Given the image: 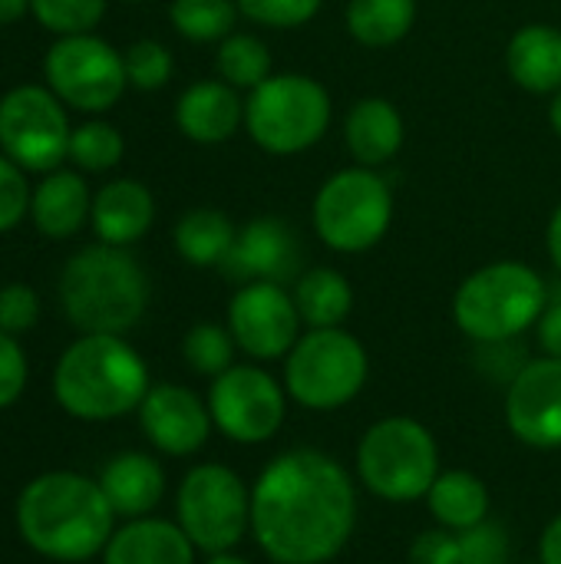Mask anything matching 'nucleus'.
I'll use <instances>...</instances> for the list:
<instances>
[{
    "instance_id": "obj_40",
    "label": "nucleus",
    "mask_w": 561,
    "mask_h": 564,
    "mask_svg": "<svg viewBox=\"0 0 561 564\" xmlns=\"http://www.w3.org/2000/svg\"><path fill=\"white\" fill-rule=\"evenodd\" d=\"M410 564H460V535L443 525L417 535L410 545Z\"/></svg>"
},
{
    "instance_id": "obj_36",
    "label": "nucleus",
    "mask_w": 561,
    "mask_h": 564,
    "mask_svg": "<svg viewBox=\"0 0 561 564\" xmlns=\"http://www.w3.org/2000/svg\"><path fill=\"white\" fill-rule=\"evenodd\" d=\"M33 188L26 172L0 152V235L13 231L23 218H30Z\"/></svg>"
},
{
    "instance_id": "obj_39",
    "label": "nucleus",
    "mask_w": 561,
    "mask_h": 564,
    "mask_svg": "<svg viewBox=\"0 0 561 564\" xmlns=\"http://www.w3.org/2000/svg\"><path fill=\"white\" fill-rule=\"evenodd\" d=\"M26 387V354L13 334L0 330V410L20 400Z\"/></svg>"
},
{
    "instance_id": "obj_21",
    "label": "nucleus",
    "mask_w": 561,
    "mask_h": 564,
    "mask_svg": "<svg viewBox=\"0 0 561 564\" xmlns=\"http://www.w3.org/2000/svg\"><path fill=\"white\" fill-rule=\"evenodd\" d=\"M407 139L400 109L384 96H364L350 106L344 119V145L357 165L380 169L387 165Z\"/></svg>"
},
{
    "instance_id": "obj_18",
    "label": "nucleus",
    "mask_w": 561,
    "mask_h": 564,
    "mask_svg": "<svg viewBox=\"0 0 561 564\" xmlns=\"http://www.w3.org/2000/svg\"><path fill=\"white\" fill-rule=\"evenodd\" d=\"M175 126L188 142L222 145L238 135L245 126V99L241 89L225 79H198L185 86L175 99Z\"/></svg>"
},
{
    "instance_id": "obj_2",
    "label": "nucleus",
    "mask_w": 561,
    "mask_h": 564,
    "mask_svg": "<svg viewBox=\"0 0 561 564\" xmlns=\"http://www.w3.org/2000/svg\"><path fill=\"white\" fill-rule=\"evenodd\" d=\"M112 506L99 482L76 473H46L17 499L23 542L53 562H86L112 539Z\"/></svg>"
},
{
    "instance_id": "obj_25",
    "label": "nucleus",
    "mask_w": 561,
    "mask_h": 564,
    "mask_svg": "<svg viewBox=\"0 0 561 564\" xmlns=\"http://www.w3.org/2000/svg\"><path fill=\"white\" fill-rule=\"evenodd\" d=\"M235 238H238L235 221L212 205L185 212L172 228V245L179 258L188 261L192 268H222Z\"/></svg>"
},
{
    "instance_id": "obj_34",
    "label": "nucleus",
    "mask_w": 561,
    "mask_h": 564,
    "mask_svg": "<svg viewBox=\"0 0 561 564\" xmlns=\"http://www.w3.org/2000/svg\"><path fill=\"white\" fill-rule=\"evenodd\" d=\"M122 63H126V76L132 89L142 93H155L162 86H169L172 73H175V59L172 50L159 40H136L122 50Z\"/></svg>"
},
{
    "instance_id": "obj_15",
    "label": "nucleus",
    "mask_w": 561,
    "mask_h": 564,
    "mask_svg": "<svg viewBox=\"0 0 561 564\" xmlns=\"http://www.w3.org/2000/svg\"><path fill=\"white\" fill-rule=\"evenodd\" d=\"M218 271L238 288L255 284V281L291 284L304 274L301 235L284 218L258 215L238 228V238Z\"/></svg>"
},
{
    "instance_id": "obj_13",
    "label": "nucleus",
    "mask_w": 561,
    "mask_h": 564,
    "mask_svg": "<svg viewBox=\"0 0 561 564\" xmlns=\"http://www.w3.org/2000/svg\"><path fill=\"white\" fill-rule=\"evenodd\" d=\"M281 383L261 367H231L208 390L212 423L235 443H268L284 423Z\"/></svg>"
},
{
    "instance_id": "obj_27",
    "label": "nucleus",
    "mask_w": 561,
    "mask_h": 564,
    "mask_svg": "<svg viewBox=\"0 0 561 564\" xmlns=\"http://www.w3.org/2000/svg\"><path fill=\"white\" fill-rule=\"evenodd\" d=\"M433 519L450 532H466L489 516V489L479 476L466 469L440 473L433 489L427 492Z\"/></svg>"
},
{
    "instance_id": "obj_28",
    "label": "nucleus",
    "mask_w": 561,
    "mask_h": 564,
    "mask_svg": "<svg viewBox=\"0 0 561 564\" xmlns=\"http://www.w3.org/2000/svg\"><path fill=\"white\" fill-rule=\"evenodd\" d=\"M347 33L370 50L397 46L417 23V0H347Z\"/></svg>"
},
{
    "instance_id": "obj_35",
    "label": "nucleus",
    "mask_w": 561,
    "mask_h": 564,
    "mask_svg": "<svg viewBox=\"0 0 561 564\" xmlns=\"http://www.w3.org/2000/svg\"><path fill=\"white\" fill-rule=\"evenodd\" d=\"M235 3H238L241 17L258 23V26L298 30L321 13L324 0H235Z\"/></svg>"
},
{
    "instance_id": "obj_32",
    "label": "nucleus",
    "mask_w": 561,
    "mask_h": 564,
    "mask_svg": "<svg viewBox=\"0 0 561 564\" xmlns=\"http://www.w3.org/2000/svg\"><path fill=\"white\" fill-rule=\"evenodd\" d=\"M235 350H238V344H235L231 330L228 327H218V324H208V321L205 324H195L185 334V340H182L185 364L195 373L212 377V380L235 367Z\"/></svg>"
},
{
    "instance_id": "obj_38",
    "label": "nucleus",
    "mask_w": 561,
    "mask_h": 564,
    "mask_svg": "<svg viewBox=\"0 0 561 564\" xmlns=\"http://www.w3.org/2000/svg\"><path fill=\"white\" fill-rule=\"evenodd\" d=\"M40 321V297L30 284H7L0 288V330L3 334H26Z\"/></svg>"
},
{
    "instance_id": "obj_14",
    "label": "nucleus",
    "mask_w": 561,
    "mask_h": 564,
    "mask_svg": "<svg viewBox=\"0 0 561 564\" xmlns=\"http://www.w3.org/2000/svg\"><path fill=\"white\" fill-rule=\"evenodd\" d=\"M228 330L255 360H278L288 357L301 337V314L294 294L284 284H241L228 304Z\"/></svg>"
},
{
    "instance_id": "obj_37",
    "label": "nucleus",
    "mask_w": 561,
    "mask_h": 564,
    "mask_svg": "<svg viewBox=\"0 0 561 564\" xmlns=\"http://www.w3.org/2000/svg\"><path fill=\"white\" fill-rule=\"evenodd\" d=\"M509 562V535L496 522H479L460 532V564H506Z\"/></svg>"
},
{
    "instance_id": "obj_23",
    "label": "nucleus",
    "mask_w": 561,
    "mask_h": 564,
    "mask_svg": "<svg viewBox=\"0 0 561 564\" xmlns=\"http://www.w3.org/2000/svg\"><path fill=\"white\" fill-rule=\"evenodd\" d=\"M106 564H195V545L182 525L162 519H132L112 532Z\"/></svg>"
},
{
    "instance_id": "obj_46",
    "label": "nucleus",
    "mask_w": 561,
    "mask_h": 564,
    "mask_svg": "<svg viewBox=\"0 0 561 564\" xmlns=\"http://www.w3.org/2000/svg\"><path fill=\"white\" fill-rule=\"evenodd\" d=\"M208 564H251L245 562V558H238V555H231V552H218V555H212Z\"/></svg>"
},
{
    "instance_id": "obj_16",
    "label": "nucleus",
    "mask_w": 561,
    "mask_h": 564,
    "mask_svg": "<svg viewBox=\"0 0 561 564\" xmlns=\"http://www.w3.org/2000/svg\"><path fill=\"white\" fill-rule=\"evenodd\" d=\"M506 420L516 440L536 449H561V360H529L506 393Z\"/></svg>"
},
{
    "instance_id": "obj_11",
    "label": "nucleus",
    "mask_w": 561,
    "mask_h": 564,
    "mask_svg": "<svg viewBox=\"0 0 561 564\" xmlns=\"http://www.w3.org/2000/svg\"><path fill=\"white\" fill-rule=\"evenodd\" d=\"M69 116L50 86L23 83L0 96V152L23 172H56L69 159Z\"/></svg>"
},
{
    "instance_id": "obj_29",
    "label": "nucleus",
    "mask_w": 561,
    "mask_h": 564,
    "mask_svg": "<svg viewBox=\"0 0 561 564\" xmlns=\"http://www.w3.org/2000/svg\"><path fill=\"white\" fill-rule=\"evenodd\" d=\"M271 50L258 33H231L218 43L215 53V69L218 79H225L235 89H255L271 76Z\"/></svg>"
},
{
    "instance_id": "obj_5",
    "label": "nucleus",
    "mask_w": 561,
    "mask_h": 564,
    "mask_svg": "<svg viewBox=\"0 0 561 564\" xmlns=\"http://www.w3.org/2000/svg\"><path fill=\"white\" fill-rule=\"evenodd\" d=\"M549 304V284L526 261H493L473 271L456 297L453 321L476 344L519 340L539 324Z\"/></svg>"
},
{
    "instance_id": "obj_10",
    "label": "nucleus",
    "mask_w": 561,
    "mask_h": 564,
    "mask_svg": "<svg viewBox=\"0 0 561 564\" xmlns=\"http://www.w3.org/2000/svg\"><path fill=\"white\" fill-rule=\"evenodd\" d=\"M43 79L56 99L79 112H109L129 89L122 50L96 33L56 36L43 56Z\"/></svg>"
},
{
    "instance_id": "obj_33",
    "label": "nucleus",
    "mask_w": 561,
    "mask_h": 564,
    "mask_svg": "<svg viewBox=\"0 0 561 564\" xmlns=\"http://www.w3.org/2000/svg\"><path fill=\"white\" fill-rule=\"evenodd\" d=\"M109 0H30V13L36 23L56 36L93 33L106 17Z\"/></svg>"
},
{
    "instance_id": "obj_43",
    "label": "nucleus",
    "mask_w": 561,
    "mask_h": 564,
    "mask_svg": "<svg viewBox=\"0 0 561 564\" xmlns=\"http://www.w3.org/2000/svg\"><path fill=\"white\" fill-rule=\"evenodd\" d=\"M546 248H549V258H552L555 271L561 274V205L552 212V218H549V228H546Z\"/></svg>"
},
{
    "instance_id": "obj_44",
    "label": "nucleus",
    "mask_w": 561,
    "mask_h": 564,
    "mask_svg": "<svg viewBox=\"0 0 561 564\" xmlns=\"http://www.w3.org/2000/svg\"><path fill=\"white\" fill-rule=\"evenodd\" d=\"M30 13V0H0V26H10Z\"/></svg>"
},
{
    "instance_id": "obj_20",
    "label": "nucleus",
    "mask_w": 561,
    "mask_h": 564,
    "mask_svg": "<svg viewBox=\"0 0 561 564\" xmlns=\"http://www.w3.org/2000/svg\"><path fill=\"white\" fill-rule=\"evenodd\" d=\"M93 215V192L79 172L56 169L33 185L30 198V221L43 238L63 241L73 238Z\"/></svg>"
},
{
    "instance_id": "obj_6",
    "label": "nucleus",
    "mask_w": 561,
    "mask_h": 564,
    "mask_svg": "<svg viewBox=\"0 0 561 564\" xmlns=\"http://www.w3.org/2000/svg\"><path fill=\"white\" fill-rule=\"evenodd\" d=\"M331 116V93L308 73H271L245 99V132L268 155L308 152L324 139Z\"/></svg>"
},
{
    "instance_id": "obj_45",
    "label": "nucleus",
    "mask_w": 561,
    "mask_h": 564,
    "mask_svg": "<svg viewBox=\"0 0 561 564\" xmlns=\"http://www.w3.org/2000/svg\"><path fill=\"white\" fill-rule=\"evenodd\" d=\"M549 126H552V132L561 139V89L552 96V102H549Z\"/></svg>"
},
{
    "instance_id": "obj_19",
    "label": "nucleus",
    "mask_w": 561,
    "mask_h": 564,
    "mask_svg": "<svg viewBox=\"0 0 561 564\" xmlns=\"http://www.w3.org/2000/svg\"><path fill=\"white\" fill-rule=\"evenodd\" d=\"M93 231L103 245L129 248L155 221V198L139 178H112L93 195Z\"/></svg>"
},
{
    "instance_id": "obj_17",
    "label": "nucleus",
    "mask_w": 561,
    "mask_h": 564,
    "mask_svg": "<svg viewBox=\"0 0 561 564\" xmlns=\"http://www.w3.org/2000/svg\"><path fill=\"white\" fill-rule=\"evenodd\" d=\"M139 420L155 449L169 456H192L205 446L212 433V410L185 387L159 383L149 387Z\"/></svg>"
},
{
    "instance_id": "obj_9",
    "label": "nucleus",
    "mask_w": 561,
    "mask_h": 564,
    "mask_svg": "<svg viewBox=\"0 0 561 564\" xmlns=\"http://www.w3.org/2000/svg\"><path fill=\"white\" fill-rule=\"evenodd\" d=\"M370 360L364 344L341 330H308L284 357V390L308 410H341L367 383Z\"/></svg>"
},
{
    "instance_id": "obj_1",
    "label": "nucleus",
    "mask_w": 561,
    "mask_h": 564,
    "mask_svg": "<svg viewBox=\"0 0 561 564\" xmlns=\"http://www.w3.org/2000/svg\"><path fill=\"white\" fill-rule=\"evenodd\" d=\"M357 522V492L337 459L291 449L268 463L251 489V532L278 564L331 562Z\"/></svg>"
},
{
    "instance_id": "obj_24",
    "label": "nucleus",
    "mask_w": 561,
    "mask_h": 564,
    "mask_svg": "<svg viewBox=\"0 0 561 564\" xmlns=\"http://www.w3.org/2000/svg\"><path fill=\"white\" fill-rule=\"evenodd\" d=\"M99 486L116 516L139 519L159 506V499L165 492V473L145 453H122L103 469Z\"/></svg>"
},
{
    "instance_id": "obj_3",
    "label": "nucleus",
    "mask_w": 561,
    "mask_h": 564,
    "mask_svg": "<svg viewBox=\"0 0 561 564\" xmlns=\"http://www.w3.org/2000/svg\"><path fill=\"white\" fill-rule=\"evenodd\" d=\"M53 393L69 416L103 423L142 406L149 370L119 334H83L63 350L53 370Z\"/></svg>"
},
{
    "instance_id": "obj_7",
    "label": "nucleus",
    "mask_w": 561,
    "mask_h": 564,
    "mask_svg": "<svg viewBox=\"0 0 561 564\" xmlns=\"http://www.w3.org/2000/svg\"><path fill=\"white\" fill-rule=\"evenodd\" d=\"M311 218L331 251L364 254L380 245L393 225V188L377 169H341L317 188Z\"/></svg>"
},
{
    "instance_id": "obj_4",
    "label": "nucleus",
    "mask_w": 561,
    "mask_h": 564,
    "mask_svg": "<svg viewBox=\"0 0 561 564\" xmlns=\"http://www.w3.org/2000/svg\"><path fill=\"white\" fill-rule=\"evenodd\" d=\"M60 307L83 334H126L149 307V278L129 248H79L60 271Z\"/></svg>"
},
{
    "instance_id": "obj_41",
    "label": "nucleus",
    "mask_w": 561,
    "mask_h": 564,
    "mask_svg": "<svg viewBox=\"0 0 561 564\" xmlns=\"http://www.w3.org/2000/svg\"><path fill=\"white\" fill-rule=\"evenodd\" d=\"M536 330H539V347L546 350V357H559L561 360V294L559 297L549 294V304H546Z\"/></svg>"
},
{
    "instance_id": "obj_22",
    "label": "nucleus",
    "mask_w": 561,
    "mask_h": 564,
    "mask_svg": "<svg viewBox=\"0 0 561 564\" xmlns=\"http://www.w3.org/2000/svg\"><path fill=\"white\" fill-rule=\"evenodd\" d=\"M506 73L532 96L561 89V30L552 23H526L506 43Z\"/></svg>"
},
{
    "instance_id": "obj_12",
    "label": "nucleus",
    "mask_w": 561,
    "mask_h": 564,
    "mask_svg": "<svg viewBox=\"0 0 561 564\" xmlns=\"http://www.w3.org/2000/svg\"><path fill=\"white\" fill-rule=\"evenodd\" d=\"M179 525L195 549L231 552L251 529V492L228 466H195L179 489Z\"/></svg>"
},
{
    "instance_id": "obj_26",
    "label": "nucleus",
    "mask_w": 561,
    "mask_h": 564,
    "mask_svg": "<svg viewBox=\"0 0 561 564\" xmlns=\"http://www.w3.org/2000/svg\"><path fill=\"white\" fill-rule=\"evenodd\" d=\"M294 304L311 330L341 327L354 307V288L337 268H308L294 281Z\"/></svg>"
},
{
    "instance_id": "obj_30",
    "label": "nucleus",
    "mask_w": 561,
    "mask_h": 564,
    "mask_svg": "<svg viewBox=\"0 0 561 564\" xmlns=\"http://www.w3.org/2000/svg\"><path fill=\"white\" fill-rule=\"evenodd\" d=\"M241 10L235 0H172L169 20L188 43H222L235 33Z\"/></svg>"
},
{
    "instance_id": "obj_8",
    "label": "nucleus",
    "mask_w": 561,
    "mask_h": 564,
    "mask_svg": "<svg viewBox=\"0 0 561 564\" xmlns=\"http://www.w3.org/2000/svg\"><path fill=\"white\" fill-rule=\"evenodd\" d=\"M357 469L374 496L387 502H417L427 499L440 476V449L423 423L387 416L364 433Z\"/></svg>"
},
{
    "instance_id": "obj_42",
    "label": "nucleus",
    "mask_w": 561,
    "mask_h": 564,
    "mask_svg": "<svg viewBox=\"0 0 561 564\" xmlns=\"http://www.w3.org/2000/svg\"><path fill=\"white\" fill-rule=\"evenodd\" d=\"M539 555H542V564H561V516L555 522H549V529L542 532Z\"/></svg>"
},
{
    "instance_id": "obj_47",
    "label": "nucleus",
    "mask_w": 561,
    "mask_h": 564,
    "mask_svg": "<svg viewBox=\"0 0 561 564\" xmlns=\"http://www.w3.org/2000/svg\"><path fill=\"white\" fill-rule=\"evenodd\" d=\"M122 3H145V0H122Z\"/></svg>"
},
{
    "instance_id": "obj_31",
    "label": "nucleus",
    "mask_w": 561,
    "mask_h": 564,
    "mask_svg": "<svg viewBox=\"0 0 561 564\" xmlns=\"http://www.w3.org/2000/svg\"><path fill=\"white\" fill-rule=\"evenodd\" d=\"M126 155V139L122 132L106 122V119H89L83 126L73 129V139H69V162L79 169V172H109L122 162Z\"/></svg>"
}]
</instances>
